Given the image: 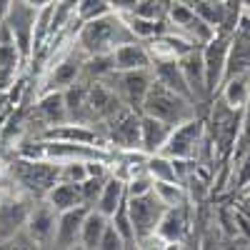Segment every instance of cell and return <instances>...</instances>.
<instances>
[{
    "label": "cell",
    "mask_w": 250,
    "mask_h": 250,
    "mask_svg": "<svg viewBox=\"0 0 250 250\" xmlns=\"http://www.w3.org/2000/svg\"><path fill=\"white\" fill-rule=\"evenodd\" d=\"M75 40H78V50L83 55H103V53H113L118 45L123 43H130V40H138L130 28L125 25V20L118 10L103 15V18H95V20H88V23H80L78 33H75Z\"/></svg>",
    "instance_id": "1"
},
{
    "label": "cell",
    "mask_w": 250,
    "mask_h": 250,
    "mask_svg": "<svg viewBox=\"0 0 250 250\" xmlns=\"http://www.w3.org/2000/svg\"><path fill=\"white\" fill-rule=\"evenodd\" d=\"M140 113H148V115H153V118H158L163 123H168L170 128H173V125L183 123L185 118L195 115V103L183 98V95H178L170 88H165L163 83H158L153 78L148 93H145Z\"/></svg>",
    "instance_id": "2"
},
{
    "label": "cell",
    "mask_w": 250,
    "mask_h": 250,
    "mask_svg": "<svg viewBox=\"0 0 250 250\" xmlns=\"http://www.w3.org/2000/svg\"><path fill=\"white\" fill-rule=\"evenodd\" d=\"M13 180H18L20 190H25L35 200L45 198V193L58 183L60 175V165L53 160H28V158H18L13 163Z\"/></svg>",
    "instance_id": "3"
},
{
    "label": "cell",
    "mask_w": 250,
    "mask_h": 250,
    "mask_svg": "<svg viewBox=\"0 0 250 250\" xmlns=\"http://www.w3.org/2000/svg\"><path fill=\"white\" fill-rule=\"evenodd\" d=\"M205 138V118L203 115H190L183 123L173 125L168 138H165L160 153L168 158H183V160H195Z\"/></svg>",
    "instance_id": "4"
},
{
    "label": "cell",
    "mask_w": 250,
    "mask_h": 250,
    "mask_svg": "<svg viewBox=\"0 0 250 250\" xmlns=\"http://www.w3.org/2000/svg\"><path fill=\"white\" fill-rule=\"evenodd\" d=\"M230 40L233 33L215 28L213 38L205 45H200L203 53V68H205V93H208V103H210L223 83V70H225V60H228V50H230Z\"/></svg>",
    "instance_id": "5"
},
{
    "label": "cell",
    "mask_w": 250,
    "mask_h": 250,
    "mask_svg": "<svg viewBox=\"0 0 250 250\" xmlns=\"http://www.w3.org/2000/svg\"><path fill=\"white\" fill-rule=\"evenodd\" d=\"M33 203H35V198L28 195L25 190L0 193V245H8L18 233H23Z\"/></svg>",
    "instance_id": "6"
},
{
    "label": "cell",
    "mask_w": 250,
    "mask_h": 250,
    "mask_svg": "<svg viewBox=\"0 0 250 250\" xmlns=\"http://www.w3.org/2000/svg\"><path fill=\"white\" fill-rule=\"evenodd\" d=\"M35 15H38V8L23 3V0H13L10 3V10H8V18H5V28L10 33V40L15 43L20 58L23 62L33 60V30H35Z\"/></svg>",
    "instance_id": "7"
},
{
    "label": "cell",
    "mask_w": 250,
    "mask_h": 250,
    "mask_svg": "<svg viewBox=\"0 0 250 250\" xmlns=\"http://www.w3.org/2000/svg\"><path fill=\"white\" fill-rule=\"evenodd\" d=\"M165 205L155 190L148 193H140V195H128V213H130V223H133V230H135V240H145L148 235L155 233V228L165 213Z\"/></svg>",
    "instance_id": "8"
},
{
    "label": "cell",
    "mask_w": 250,
    "mask_h": 250,
    "mask_svg": "<svg viewBox=\"0 0 250 250\" xmlns=\"http://www.w3.org/2000/svg\"><path fill=\"white\" fill-rule=\"evenodd\" d=\"M108 80H113L110 88L118 93V98L123 100V105L140 113L145 93H148L150 83H153L150 68H143V70H113L108 75Z\"/></svg>",
    "instance_id": "9"
},
{
    "label": "cell",
    "mask_w": 250,
    "mask_h": 250,
    "mask_svg": "<svg viewBox=\"0 0 250 250\" xmlns=\"http://www.w3.org/2000/svg\"><path fill=\"white\" fill-rule=\"evenodd\" d=\"M165 20H168V25L175 28L180 35L190 38L195 45H205L208 40L213 38V33H215L213 25H208L190 5L180 3V0H170L168 10H165Z\"/></svg>",
    "instance_id": "10"
},
{
    "label": "cell",
    "mask_w": 250,
    "mask_h": 250,
    "mask_svg": "<svg viewBox=\"0 0 250 250\" xmlns=\"http://www.w3.org/2000/svg\"><path fill=\"white\" fill-rule=\"evenodd\" d=\"M55 223H58V210L45 198H40L30 208L23 233L28 235V240L35 248H50L53 238H55Z\"/></svg>",
    "instance_id": "11"
},
{
    "label": "cell",
    "mask_w": 250,
    "mask_h": 250,
    "mask_svg": "<svg viewBox=\"0 0 250 250\" xmlns=\"http://www.w3.org/2000/svg\"><path fill=\"white\" fill-rule=\"evenodd\" d=\"M155 233L168 243V245H183L188 243V235L193 233V205L190 203H180L165 208V213L155 228Z\"/></svg>",
    "instance_id": "12"
},
{
    "label": "cell",
    "mask_w": 250,
    "mask_h": 250,
    "mask_svg": "<svg viewBox=\"0 0 250 250\" xmlns=\"http://www.w3.org/2000/svg\"><path fill=\"white\" fill-rule=\"evenodd\" d=\"M108 123V143L123 150H140V113L130 108H120Z\"/></svg>",
    "instance_id": "13"
},
{
    "label": "cell",
    "mask_w": 250,
    "mask_h": 250,
    "mask_svg": "<svg viewBox=\"0 0 250 250\" xmlns=\"http://www.w3.org/2000/svg\"><path fill=\"white\" fill-rule=\"evenodd\" d=\"M40 138L45 140H65V143H85V145H100V148H110V143L103 138L95 128H90L88 123H75V120H65L58 125H48L43 128Z\"/></svg>",
    "instance_id": "14"
},
{
    "label": "cell",
    "mask_w": 250,
    "mask_h": 250,
    "mask_svg": "<svg viewBox=\"0 0 250 250\" xmlns=\"http://www.w3.org/2000/svg\"><path fill=\"white\" fill-rule=\"evenodd\" d=\"M195 43L190 38H185L180 33H170L165 30L150 40H145V50H148L153 62H168V60H178L180 55H185L188 50H193Z\"/></svg>",
    "instance_id": "15"
},
{
    "label": "cell",
    "mask_w": 250,
    "mask_h": 250,
    "mask_svg": "<svg viewBox=\"0 0 250 250\" xmlns=\"http://www.w3.org/2000/svg\"><path fill=\"white\" fill-rule=\"evenodd\" d=\"M83 62L85 60L80 55H75V50L60 53L55 60H50V73H48V88L45 90H65L73 83H78V78L83 73Z\"/></svg>",
    "instance_id": "16"
},
{
    "label": "cell",
    "mask_w": 250,
    "mask_h": 250,
    "mask_svg": "<svg viewBox=\"0 0 250 250\" xmlns=\"http://www.w3.org/2000/svg\"><path fill=\"white\" fill-rule=\"evenodd\" d=\"M90 210V205L80 203L75 208H68V210L58 213V223H55V238L53 245L55 248H75L78 245V235H80V225L83 218Z\"/></svg>",
    "instance_id": "17"
},
{
    "label": "cell",
    "mask_w": 250,
    "mask_h": 250,
    "mask_svg": "<svg viewBox=\"0 0 250 250\" xmlns=\"http://www.w3.org/2000/svg\"><path fill=\"white\" fill-rule=\"evenodd\" d=\"M178 65L185 75L188 88L193 90L195 103H208V93H205V68H203V53L200 45H195L193 50H188L185 55L178 58Z\"/></svg>",
    "instance_id": "18"
},
{
    "label": "cell",
    "mask_w": 250,
    "mask_h": 250,
    "mask_svg": "<svg viewBox=\"0 0 250 250\" xmlns=\"http://www.w3.org/2000/svg\"><path fill=\"white\" fill-rule=\"evenodd\" d=\"M150 65H153V60L140 40H130V43H123L113 50V68L115 70H143Z\"/></svg>",
    "instance_id": "19"
},
{
    "label": "cell",
    "mask_w": 250,
    "mask_h": 250,
    "mask_svg": "<svg viewBox=\"0 0 250 250\" xmlns=\"http://www.w3.org/2000/svg\"><path fill=\"white\" fill-rule=\"evenodd\" d=\"M170 133V125L163 123L148 113H140V150L145 155H153V153H160L165 138Z\"/></svg>",
    "instance_id": "20"
},
{
    "label": "cell",
    "mask_w": 250,
    "mask_h": 250,
    "mask_svg": "<svg viewBox=\"0 0 250 250\" xmlns=\"http://www.w3.org/2000/svg\"><path fill=\"white\" fill-rule=\"evenodd\" d=\"M150 70H153V78H155L158 83H163L165 88H170V90H175L178 95H183V98H188V100H193V103H195L193 90L188 88L185 75H183V70H180V65H178V60H168V62H153Z\"/></svg>",
    "instance_id": "21"
},
{
    "label": "cell",
    "mask_w": 250,
    "mask_h": 250,
    "mask_svg": "<svg viewBox=\"0 0 250 250\" xmlns=\"http://www.w3.org/2000/svg\"><path fill=\"white\" fill-rule=\"evenodd\" d=\"M23 65L25 62L13 40H0V90H8L10 85H15V78L20 75Z\"/></svg>",
    "instance_id": "22"
},
{
    "label": "cell",
    "mask_w": 250,
    "mask_h": 250,
    "mask_svg": "<svg viewBox=\"0 0 250 250\" xmlns=\"http://www.w3.org/2000/svg\"><path fill=\"white\" fill-rule=\"evenodd\" d=\"M40 120L48 125H58L68 120V110H65V98H62V90H45L40 93V100L35 105Z\"/></svg>",
    "instance_id": "23"
},
{
    "label": "cell",
    "mask_w": 250,
    "mask_h": 250,
    "mask_svg": "<svg viewBox=\"0 0 250 250\" xmlns=\"http://www.w3.org/2000/svg\"><path fill=\"white\" fill-rule=\"evenodd\" d=\"M120 15H123L125 25L130 28V33L138 40H150V38H155V35H160L165 30H170V25H168L165 18H143V15H135L130 10H123Z\"/></svg>",
    "instance_id": "24"
},
{
    "label": "cell",
    "mask_w": 250,
    "mask_h": 250,
    "mask_svg": "<svg viewBox=\"0 0 250 250\" xmlns=\"http://www.w3.org/2000/svg\"><path fill=\"white\" fill-rule=\"evenodd\" d=\"M128 198V193H125V180L120 178V175H115V173H110L108 175V180H105V185H103V190H100V195H98V200H95V210H100L103 215H113L115 213V208Z\"/></svg>",
    "instance_id": "25"
},
{
    "label": "cell",
    "mask_w": 250,
    "mask_h": 250,
    "mask_svg": "<svg viewBox=\"0 0 250 250\" xmlns=\"http://www.w3.org/2000/svg\"><path fill=\"white\" fill-rule=\"evenodd\" d=\"M45 200L55 208V210H68L83 203V193H80V183H70V180H58L50 190L45 193Z\"/></svg>",
    "instance_id": "26"
},
{
    "label": "cell",
    "mask_w": 250,
    "mask_h": 250,
    "mask_svg": "<svg viewBox=\"0 0 250 250\" xmlns=\"http://www.w3.org/2000/svg\"><path fill=\"white\" fill-rule=\"evenodd\" d=\"M108 225V215H103L100 210L90 208L83 218V225H80V235H78V248H98L100 243V235Z\"/></svg>",
    "instance_id": "27"
},
{
    "label": "cell",
    "mask_w": 250,
    "mask_h": 250,
    "mask_svg": "<svg viewBox=\"0 0 250 250\" xmlns=\"http://www.w3.org/2000/svg\"><path fill=\"white\" fill-rule=\"evenodd\" d=\"M180 3L190 5L208 25L218 28L225 20V10H228V0H180Z\"/></svg>",
    "instance_id": "28"
},
{
    "label": "cell",
    "mask_w": 250,
    "mask_h": 250,
    "mask_svg": "<svg viewBox=\"0 0 250 250\" xmlns=\"http://www.w3.org/2000/svg\"><path fill=\"white\" fill-rule=\"evenodd\" d=\"M108 220H110V225L115 228V233L123 238V245H125V248H138L135 230H133V223H130V213H128V198H125V200L115 208V213H113Z\"/></svg>",
    "instance_id": "29"
},
{
    "label": "cell",
    "mask_w": 250,
    "mask_h": 250,
    "mask_svg": "<svg viewBox=\"0 0 250 250\" xmlns=\"http://www.w3.org/2000/svg\"><path fill=\"white\" fill-rule=\"evenodd\" d=\"M250 153V95L243 105V115H240V130H238V138H235V145H233V155H230V165H235L240 158H245ZM228 165V168H230Z\"/></svg>",
    "instance_id": "30"
},
{
    "label": "cell",
    "mask_w": 250,
    "mask_h": 250,
    "mask_svg": "<svg viewBox=\"0 0 250 250\" xmlns=\"http://www.w3.org/2000/svg\"><path fill=\"white\" fill-rule=\"evenodd\" d=\"M145 170L150 173L153 180H170V183H178L175 168H173V158L163 155V153L148 155V160H145Z\"/></svg>",
    "instance_id": "31"
},
{
    "label": "cell",
    "mask_w": 250,
    "mask_h": 250,
    "mask_svg": "<svg viewBox=\"0 0 250 250\" xmlns=\"http://www.w3.org/2000/svg\"><path fill=\"white\" fill-rule=\"evenodd\" d=\"M113 13L110 0H75V18L78 23H88V20L103 18Z\"/></svg>",
    "instance_id": "32"
},
{
    "label": "cell",
    "mask_w": 250,
    "mask_h": 250,
    "mask_svg": "<svg viewBox=\"0 0 250 250\" xmlns=\"http://www.w3.org/2000/svg\"><path fill=\"white\" fill-rule=\"evenodd\" d=\"M153 190L155 195L165 203V205H180L188 200V193H185V185L183 183H170V180H153Z\"/></svg>",
    "instance_id": "33"
},
{
    "label": "cell",
    "mask_w": 250,
    "mask_h": 250,
    "mask_svg": "<svg viewBox=\"0 0 250 250\" xmlns=\"http://www.w3.org/2000/svg\"><path fill=\"white\" fill-rule=\"evenodd\" d=\"M60 165V175L58 180H70V183H83L88 178L85 170V160H68V163H58Z\"/></svg>",
    "instance_id": "34"
},
{
    "label": "cell",
    "mask_w": 250,
    "mask_h": 250,
    "mask_svg": "<svg viewBox=\"0 0 250 250\" xmlns=\"http://www.w3.org/2000/svg\"><path fill=\"white\" fill-rule=\"evenodd\" d=\"M230 185H233V190H243V188L250 185V153L245 158H240L235 165H230Z\"/></svg>",
    "instance_id": "35"
},
{
    "label": "cell",
    "mask_w": 250,
    "mask_h": 250,
    "mask_svg": "<svg viewBox=\"0 0 250 250\" xmlns=\"http://www.w3.org/2000/svg\"><path fill=\"white\" fill-rule=\"evenodd\" d=\"M98 248H100V250H120V248H125V245H123V238L115 233V228L110 225V220H108L105 230H103V235H100Z\"/></svg>",
    "instance_id": "36"
},
{
    "label": "cell",
    "mask_w": 250,
    "mask_h": 250,
    "mask_svg": "<svg viewBox=\"0 0 250 250\" xmlns=\"http://www.w3.org/2000/svg\"><path fill=\"white\" fill-rule=\"evenodd\" d=\"M135 3H138V0H110L113 10H118V13H123V10H133Z\"/></svg>",
    "instance_id": "37"
},
{
    "label": "cell",
    "mask_w": 250,
    "mask_h": 250,
    "mask_svg": "<svg viewBox=\"0 0 250 250\" xmlns=\"http://www.w3.org/2000/svg\"><path fill=\"white\" fill-rule=\"evenodd\" d=\"M10 3H13V0H0V28H3V23H5V18H8Z\"/></svg>",
    "instance_id": "38"
},
{
    "label": "cell",
    "mask_w": 250,
    "mask_h": 250,
    "mask_svg": "<svg viewBox=\"0 0 250 250\" xmlns=\"http://www.w3.org/2000/svg\"><path fill=\"white\" fill-rule=\"evenodd\" d=\"M23 3H28V5H33V8H43V5L53 3V0H23Z\"/></svg>",
    "instance_id": "39"
},
{
    "label": "cell",
    "mask_w": 250,
    "mask_h": 250,
    "mask_svg": "<svg viewBox=\"0 0 250 250\" xmlns=\"http://www.w3.org/2000/svg\"><path fill=\"white\" fill-rule=\"evenodd\" d=\"M245 190H248V193H245V198H248V203H245V205H248V215H250V185L245 188Z\"/></svg>",
    "instance_id": "40"
},
{
    "label": "cell",
    "mask_w": 250,
    "mask_h": 250,
    "mask_svg": "<svg viewBox=\"0 0 250 250\" xmlns=\"http://www.w3.org/2000/svg\"><path fill=\"white\" fill-rule=\"evenodd\" d=\"M240 3H243V10H248V13H250V0H240Z\"/></svg>",
    "instance_id": "41"
},
{
    "label": "cell",
    "mask_w": 250,
    "mask_h": 250,
    "mask_svg": "<svg viewBox=\"0 0 250 250\" xmlns=\"http://www.w3.org/2000/svg\"><path fill=\"white\" fill-rule=\"evenodd\" d=\"M0 193H3V190H0Z\"/></svg>",
    "instance_id": "42"
}]
</instances>
